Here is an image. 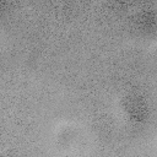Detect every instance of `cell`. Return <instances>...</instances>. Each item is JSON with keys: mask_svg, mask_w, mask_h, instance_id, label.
Segmentation results:
<instances>
[{"mask_svg": "<svg viewBox=\"0 0 157 157\" xmlns=\"http://www.w3.org/2000/svg\"><path fill=\"white\" fill-rule=\"evenodd\" d=\"M124 109L129 119L134 123H141L146 119L148 108L144 96L132 92L129 93L124 99Z\"/></svg>", "mask_w": 157, "mask_h": 157, "instance_id": "1", "label": "cell"}, {"mask_svg": "<svg viewBox=\"0 0 157 157\" xmlns=\"http://www.w3.org/2000/svg\"><path fill=\"white\" fill-rule=\"evenodd\" d=\"M134 20L141 31H151L157 25V13L153 10H140L135 13Z\"/></svg>", "mask_w": 157, "mask_h": 157, "instance_id": "2", "label": "cell"}]
</instances>
